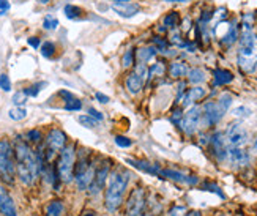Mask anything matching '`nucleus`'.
<instances>
[{
	"instance_id": "nucleus-1",
	"label": "nucleus",
	"mask_w": 257,
	"mask_h": 216,
	"mask_svg": "<svg viewBox=\"0 0 257 216\" xmlns=\"http://www.w3.org/2000/svg\"><path fill=\"white\" fill-rule=\"evenodd\" d=\"M15 160H16V175L26 186L33 185V181L40 175V167L37 161L35 150L32 149L30 144L18 136L15 144Z\"/></svg>"
},
{
	"instance_id": "nucleus-2",
	"label": "nucleus",
	"mask_w": 257,
	"mask_h": 216,
	"mask_svg": "<svg viewBox=\"0 0 257 216\" xmlns=\"http://www.w3.org/2000/svg\"><path fill=\"white\" fill-rule=\"evenodd\" d=\"M237 63L244 73H254L257 68V35L254 29H241L238 37Z\"/></svg>"
},
{
	"instance_id": "nucleus-3",
	"label": "nucleus",
	"mask_w": 257,
	"mask_h": 216,
	"mask_svg": "<svg viewBox=\"0 0 257 216\" xmlns=\"http://www.w3.org/2000/svg\"><path fill=\"white\" fill-rule=\"evenodd\" d=\"M130 177L131 174L125 169H115L114 172H110L107 177V186H106V194H104V202H106V208L109 211H115L121 202H123L125 191L130 183Z\"/></svg>"
},
{
	"instance_id": "nucleus-4",
	"label": "nucleus",
	"mask_w": 257,
	"mask_h": 216,
	"mask_svg": "<svg viewBox=\"0 0 257 216\" xmlns=\"http://www.w3.org/2000/svg\"><path fill=\"white\" fill-rule=\"evenodd\" d=\"M76 144H66L59 152L57 158V174L63 183H71L74 180V166H76Z\"/></svg>"
},
{
	"instance_id": "nucleus-5",
	"label": "nucleus",
	"mask_w": 257,
	"mask_h": 216,
	"mask_svg": "<svg viewBox=\"0 0 257 216\" xmlns=\"http://www.w3.org/2000/svg\"><path fill=\"white\" fill-rule=\"evenodd\" d=\"M16 177L15 149L8 139H0V178L5 183H13Z\"/></svg>"
},
{
	"instance_id": "nucleus-6",
	"label": "nucleus",
	"mask_w": 257,
	"mask_h": 216,
	"mask_svg": "<svg viewBox=\"0 0 257 216\" xmlns=\"http://www.w3.org/2000/svg\"><path fill=\"white\" fill-rule=\"evenodd\" d=\"M66 144H68V136L65 134L63 130H60V128L49 130L46 138H44V145H43L44 160H46V163H51L52 158L57 155Z\"/></svg>"
},
{
	"instance_id": "nucleus-7",
	"label": "nucleus",
	"mask_w": 257,
	"mask_h": 216,
	"mask_svg": "<svg viewBox=\"0 0 257 216\" xmlns=\"http://www.w3.org/2000/svg\"><path fill=\"white\" fill-rule=\"evenodd\" d=\"M224 136H226L229 147H243L248 144V139H249L246 128H244L240 122L230 123L224 131Z\"/></svg>"
},
{
	"instance_id": "nucleus-8",
	"label": "nucleus",
	"mask_w": 257,
	"mask_h": 216,
	"mask_svg": "<svg viewBox=\"0 0 257 216\" xmlns=\"http://www.w3.org/2000/svg\"><path fill=\"white\" fill-rule=\"evenodd\" d=\"M109 170H110V161H107V160H104V161H101L99 164H96L93 180H92V183L88 185L90 194H98V192H101L104 189V186L107 183Z\"/></svg>"
},
{
	"instance_id": "nucleus-9",
	"label": "nucleus",
	"mask_w": 257,
	"mask_h": 216,
	"mask_svg": "<svg viewBox=\"0 0 257 216\" xmlns=\"http://www.w3.org/2000/svg\"><path fill=\"white\" fill-rule=\"evenodd\" d=\"M145 203H147L145 191L142 188L133 189L128 197V202H126V214L128 216H142V213L145 210Z\"/></svg>"
},
{
	"instance_id": "nucleus-10",
	"label": "nucleus",
	"mask_w": 257,
	"mask_h": 216,
	"mask_svg": "<svg viewBox=\"0 0 257 216\" xmlns=\"http://www.w3.org/2000/svg\"><path fill=\"white\" fill-rule=\"evenodd\" d=\"M202 111V117H200V123L204 127H213V125L219 123L221 119L224 117V112L218 106L216 101H207V103L200 107Z\"/></svg>"
},
{
	"instance_id": "nucleus-11",
	"label": "nucleus",
	"mask_w": 257,
	"mask_h": 216,
	"mask_svg": "<svg viewBox=\"0 0 257 216\" xmlns=\"http://www.w3.org/2000/svg\"><path fill=\"white\" fill-rule=\"evenodd\" d=\"M200 117H202V111H200L199 106H193L189 107L186 114H183V119L180 123V128L183 130V133L186 136H193L197 128L200 127Z\"/></svg>"
},
{
	"instance_id": "nucleus-12",
	"label": "nucleus",
	"mask_w": 257,
	"mask_h": 216,
	"mask_svg": "<svg viewBox=\"0 0 257 216\" xmlns=\"http://www.w3.org/2000/svg\"><path fill=\"white\" fill-rule=\"evenodd\" d=\"M210 147H211V153L216 158L219 163L226 161L227 160V149H229V144L226 141V136L224 133L216 131L215 134L210 136V141H208Z\"/></svg>"
},
{
	"instance_id": "nucleus-13",
	"label": "nucleus",
	"mask_w": 257,
	"mask_h": 216,
	"mask_svg": "<svg viewBox=\"0 0 257 216\" xmlns=\"http://www.w3.org/2000/svg\"><path fill=\"white\" fill-rule=\"evenodd\" d=\"M227 161L232 166L243 167L249 164V153L243 147H229L227 149Z\"/></svg>"
},
{
	"instance_id": "nucleus-14",
	"label": "nucleus",
	"mask_w": 257,
	"mask_h": 216,
	"mask_svg": "<svg viewBox=\"0 0 257 216\" xmlns=\"http://www.w3.org/2000/svg\"><path fill=\"white\" fill-rule=\"evenodd\" d=\"M0 213L4 216H18V208L4 185H0Z\"/></svg>"
},
{
	"instance_id": "nucleus-15",
	"label": "nucleus",
	"mask_w": 257,
	"mask_h": 216,
	"mask_svg": "<svg viewBox=\"0 0 257 216\" xmlns=\"http://www.w3.org/2000/svg\"><path fill=\"white\" fill-rule=\"evenodd\" d=\"M240 37V29L237 26V22H226V32L219 37V41L224 48L233 46Z\"/></svg>"
},
{
	"instance_id": "nucleus-16",
	"label": "nucleus",
	"mask_w": 257,
	"mask_h": 216,
	"mask_svg": "<svg viewBox=\"0 0 257 216\" xmlns=\"http://www.w3.org/2000/svg\"><path fill=\"white\" fill-rule=\"evenodd\" d=\"M207 95V90L204 87H200V85H196L193 88H189L185 92V95L182 96V106L183 107H188L189 104H193V103H197V101L200 99H204Z\"/></svg>"
},
{
	"instance_id": "nucleus-17",
	"label": "nucleus",
	"mask_w": 257,
	"mask_h": 216,
	"mask_svg": "<svg viewBox=\"0 0 257 216\" xmlns=\"http://www.w3.org/2000/svg\"><path fill=\"white\" fill-rule=\"evenodd\" d=\"M112 10H114V13H117V16L123 18V19H131V18H134L136 15L141 13L142 7L139 4L130 2L125 5H112Z\"/></svg>"
},
{
	"instance_id": "nucleus-18",
	"label": "nucleus",
	"mask_w": 257,
	"mask_h": 216,
	"mask_svg": "<svg viewBox=\"0 0 257 216\" xmlns=\"http://www.w3.org/2000/svg\"><path fill=\"white\" fill-rule=\"evenodd\" d=\"M144 84H145V81L134 70L125 79V87H126V90H128L131 95L141 93V90L144 88Z\"/></svg>"
},
{
	"instance_id": "nucleus-19",
	"label": "nucleus",
	"mask_w": 257,
	"mask_h": 216,
	"mask_svg": "<svg viewBox=\"0 0 257 216\" xmlns=\"http://www.w3.org/2000/svg\"><path fill=\"white\" fill-rule=\"evenodd\" d=\"M63 15L70 21H84L87 16V11L82 7H77L74 4H66L63 7Z\"/></svg>"
},
{
	"instance_id": "nucleus-20",
	"label": "nucleus",
	"mask_w": 257,
	"mask_h": 216,
	"mask_svg": "<svg viewBox=\"0 0 257 216\" xmlns=\"http://www.w3.org/2000/svg\"><path fill=\"white\" fill-rule=\"evenodd\" d=\"M158 49H156L153 44H149V46H142L139 49H136V62H142V63H149L150 60H153L156 55H158Z\"/></svg>"
},
{
	"instance_id": "nucleus-21",
	"label": "nucleus",
	"mask_w": 257,
	"mask_h": 216,
	"mask_svg": "<svg viewBox=\"0 0 257 216\" xmlns=\"http://www.w3.org/2000/svg\"><path fill=\"white\" fill-rule=\"evenodd\" d=\"M160 175L163 177H167V178H171V180H175V181H180V183H197V178L196 177H186L185 174L182 172H178V170H172V169H164L160 172Z\"/></svg>"
},
{
	"instance_id": "nucleus-22",
	"label": "nucleus",
	"mask_w": 257,
	"mask_h": 216,
	"mask_svg": "<svg viewBox=\"0 0 257 216\" xmlns=\"http://www.w3.org/2000/svg\"><path fill=\"white\" fill-rule=\"evenodd\" d=\"M167 71H169V76L174 79H183L188 74V65L180 60H174L167 66Z\"/></svg>"
},
{
	"instance_id": "nucleus-23",
	"label": "nucleus",
	"mask_w": 257,
	"mask_h": 216,
	"mask_svg": "<svg viewBox=\"0 0 257 216\" xmlns=\"http://www.w3.org/2000/svg\"><path fill=\"white\" fill-rule=\"evenodd\" d=\"M233 81V74L229 70H224V68H218V70L213 71V85L219 87V85H227Z\"/></svg>"
},
{
	"instance_id": "nucleus-24",
	"label": "nucleus",
	"mask_w": 257,
	"mask_h": 216,
	"mask_svg": "<svg viewBox=\"0 0 257 216\" xmlns=\"http://www.w3.org/2000/svg\"><path fill=\"white\" fill-rule=\"evenodd\" d=\"M128 164H131L133 167H136L142 172H147V174H152V175H160L161 169L160 166L156 164H152V163H145V161H138V160H126Z\"/></svg>"
},
{
	"instance_id": "nucleus-25",
	"label": "nucleus",
	"mask_w": 257,
	"mask_h": 216,
	"mask_svg": "<svg viewBox=\"0 0 257 216\" xmlns=\"http://www.w3.org/2000/svg\"><path fill=\"white\" fill-rule=\"evenodd\" d=\"M167 71V66L163 60H158L155 62L152 66H149V81H152V79H158V77H163ZM147 81V82H149Z\"/></svg>"
},
{
	"instance_id": "nucleus-26",
	"label": "nucleus",
	"mask_w": 257,
	"mask_h": 216,
	"mask_svg": "<svg viewBox=\"0 0 257 216\" xmlns=\"http://www.w3.org/2000/svg\"><path fill=\"white\" fill-rule=\"evenodd\" d=\"M40 52H41V55L44 57V59L51 60V59H54V55L57 54V44H55L54 41H51V40L43 41L41 46H40Z\"/></svg>"
},
{
	"instance_id": "nucleus-27",
	"label": "nucleus",
	"mask_w": 257,
	"mask_h": 216,
	"mask_svg": "<svg viewBox=\"0 0 257 216\" xmlns=\"http://www.w3.org/2000/svg\"><path fill=\"white\" fill-rule=\"evenodd\" d=\"M121 68L128 70V68L136 65V48H128L123 54H121Z\"/></svg>"
},
{
	"instance_id": "nucleus-28",
	"label": "nucleus",
	"mask_w": 257,
	"mask_h": 216,
	"mask_svg": "<svg viewBox=\"0 0 257 216\" xmlns=\"http://www.w3.org/2000/svg\"><path fill=\"white\" fill-rule=\"evenodd\" d=\"M186 77H188V81L191 82V84H202L204 81H205V73L200 70V68H191V70H188V74H186Z\"/></svg>"
},
{
	"instance_id": "nucleus-29",
	"label": "nucleus",
	"mask_w": 257,
	"mask_h": 216,
	"mask_svg": "<svg viewBox=\"0 0 257 216\" xmlns=\"http://www.w3.org/2000/svg\"><path fill=\"white\" fill-rule=\"evenodd\" d=\"M60 26V22L59 19L55 18L54 15H46L43 18V22H41V27L43 30H46V32H54V30H57Z\"/></svg>"
},
{
	"instance_id": "nucleus-30",
	"label": "nucleus",
	"mask_w": 257,
	"mask_h": 216,
	"mask_svg": "<svg viewBox=\"0 0 257 216\" xmlns=\"http://www.w3.org/2000/svg\"><path fill=\"white\" fill-rule=\"evenodd\" d=\"M63 210L65 207L62 200H51L46 205V216H62Z\"/></svg>"
},
{
	"instance_id": "nucleus-31",
	"label": "nucleus",
	"mask_w": 257,
	"mask_h": 216,
	"mask_svg": "<svg viewBox=\"0 0 257 216\" xmlns=\"http://www.w3.org/2000/svg\"><path fill=\"white\" fill-rule=\"evenodd\" d=\"M178 21H180V15H178V11H169L164 19H163V26L167 27V29H177L178 26Z\"/></svg>"
},
{
	"instance_id": "nucleus-32",
	"label": "nucleus",
	"mask_w": 257,
	"mask_h": 216,
	"mask_svg": "<svg viewBox=\"0 0 257 216\" xmlns=\"http://www.w3.org/2000/svg\"><path fill=\"white\" fill-rule=\"evenodd\" d=\"M48 85V82H44V81H41V82H35V84H30L29 87H26V88H22L24 90V93L29 96V98H37L38 95H40V92L43 90V87H46Z\"/></svg>"
},
{
	"instance_id": "nucleus-33",
	"label": "nucleus",
	"mask_w": 257,
	"mask_h": 216,
	"mask_svg": "<svg viewBox=\"0 0 257 216\" xmlns=\"http://www.w3.org/2000/svg\"><path fill=\"white\" fill-rule=\"evenodd\" d=\"M26 141H27L29 144L40 145V144L44 141V136H43V133H41L40 130L33 128V130H29V131L26 133Z\"/></svg>"
},
{
	"instance_id": "nucleus-34",
	"label": "nucleus",
	"mask_w": 257,
	"mask_h": 216,
	"mask_svg": "<svg viewBox=\"0 0 257 216\" xmlns=\"http://www.w3.org/2000/svg\"><path fill=\"white\" fill-rule=\"evenodd\" d=\"M218 106L222 109V112H227L229 109H230V106H232V103H233V96L230 95V93H227V92H224V93H221V96L218 98Z\"/></svg>"
},
{
	"instance_id": "nucleus-35",
	"label": "nucleus",
	"mask_w": 257,
	"mask_h": 216,
	"mask_svg": "<svg viewBox=\"0 0 257 216\" xmlns=\"http://www.w3.org/2000/svg\"><path fill=\"white\" fill-rule=\"evenodd\" d=\"M8 117L11 119V120H15V122H19V120H24L26 117H27V111L24 109V106H16V107H13L10 112H8Z\"/></svg>"
},
{
	"instance_id": "nucleus-36",
	"label": "nucleus",
	"mask_w": 257,
	"mask_h": 216,
	"mask_svg": "<svg viewBox=\"0 0 257 216\" xmlns=\"http://www.w3.org/2000/svg\"><path fill=\"white\" fill-rule=\"evenodd\" d=\"M63 109L68 112H79V111H82V101L77 98H71L68 101H65Z\"/></svg>"
},
{
	"instance_id": "nucleus-37",
	"label": "nucleus",
	"mask_w": 257,
	"mask_h": 216,
	"mask_svg": "<svg viewBox=\"0 0 257 216\" xmlns=\"http://www.w3.org/2000/svg\"><path fill=\"white\" fill-rule=\"evenodd\" d=\"M152 44H153V46L156 48V49H158V52H164L167 48H169V41H167L164 37H161V35H156V37H153L152 38Z\"/></svg>"
},
{
	"instance_id": "nucleus-38",
	"label": "nucleus",
	"mask_w": 257,
	"mask_h": 216,
	"mask_svg": "<svg viewBox=\"0 0 257 216\" xmlns=\"http://www.w3.org/2000/svg\"><path fill=\"white\" fill-rule=\"evenodd\" d=\"M251 109L246 107V106H238L235 109H232V116L237 117V119H248L251 116Z\"/></svg>"
},
{
	"instance_id": "nucleus-39",
	"label": "nucleus",
	"mask_w": 257,
	"mask_h": 216,
	"mask_svg": "<svg viewBox=\"0 0 257 216\" xmlns=\"http://www.w3.org/2000/svg\"><path fill=\"white\" fill-rule=\"evenodd\" d=\"M77 122H79L82 127H85V128H88V130H92V128H95L96 125H98V122L93 119V117H90L87 114V116H79L77 117Z\"/></svg>"
},
{
	"instance_id": "nucleus-40",
	"label": "nucleus",
	"mask_w": 257,
	"mask_h": 216,
	"mask_svg": "<svg viewBox=\"0 0 257 216\" xmlns=\"http://www.w3.org/2000/svg\"><path fill=\"white\" fill-rule=\"evenodd\" d=\"M114 142H115V145L118 147V149H130V147L133 145V141L130 138H126V136H121V134L115 136Z\"/></svg>"
},
{
	"instance_id": "nucleus-41",
	"label": "nucleus",
	"mask_w": 257,
	"mask_h": 216,
	"mask_svg": "<svg viewBox=\"0 0 257 216\" xmlns=\"http://www.w3.org/2000/svg\"><path fill=\"white\" fill-rule=\"evenodd\" d=\"M27 99H29V96L24 93V90H19V92H16L15 95H13V104L15 106H24L26 103H27Z\"/></svg>"
},
{
	"instance_id": "nucleus-42",
	"label": "nucleus",
	"mask_w": 257,
	"mask_h": 216,
	"mask_svg": "<svg viewBox=\"0 0 257 216\" xmlns=\"http://www.w3.org/2000/svg\"><path fill=\"white\" fill-rule=\"evenodd\" d=\"M169 37H171V38H169V44H177V46H182V44H183V40H182V33H180V30L172 29Z\"/></svg>"
},
{
	"instance_id": "nucleus-43",
	"label": "nucleus",
	"mask_w": 257,
	"mask_h": 216,
	"mask_svg": "<svg viewBox=\"0 0 257 216\" xmlns=\"http://www.w3.org/2000/svg\"><path fill=\"white\" fill-rule=\"evenodd\" d=\"M0 88L4 90V92H11V81H10V76L7 73H2L0 74Z\"/></svg>"
},
{
	"instance_id": "nucleus-44",
	"label": "nucleus",
	"mask_w": 257,
	"mask_h": 216,
	"mask_svg": "<svg viewBox=\"0 0 257 216\" xmlns=\"http://www.w3.org/2000/svg\"><path fill=\"white\" fill-rule=\"evenodd\" d=\"M27 44L32 48V49H40V46H41V38L40 37H37V35H32V37H29L27 38Z\"/></svg>"
},
{
	"instance_id": "nucleus-45",
	"label": "nucleus",
	"mask_w": 257,
	"mask_h": 216,
	"mask_svg": "<svg viewBox=\"0 0 257 216\" xmlns=\"http://www.w3.org/2000/svg\"><path fill=\"white\" fill-rule=\"evenodd\" d=\"M182 119H183L182 109H175V111L172 112V116H171V120H172V123H174V125H177V127H180Z\"/></svg>"
},
{
	"instance_id": "nucleus-46",
	"label": "nucleus",
	"mask_w": 257,
	"mask_h": 216,
	"mask_svg": "<svg viewBox=\"0 0 257 216\" xmlns=\"http://www.w3.org/2000/svg\"><path fill=\"white\" fill-rule=\"evenodd\" d=\"M10 10H11V4H10V0H0V16L7 15Z\"/></svg>"
},
{
	"instance_id": "nucleus-47",
	"label": "nucleus",
	"mask_w": 257,
	"mask_h": 216,
	"mask_svg": "<svg viewBox=\"0 0 257 216\" xmlns=\"http://www.w3.org/2000/svg\"><path fill=\"white\" fill-rule=\"evenodd\" d=\"M87 112H88V116H90V117H93V119H95L96 122H101V120L104 119V116H103V114L99 112V111H96L95 107H90V109H88Z\"/></svg>"
},
{
	"instance_id": "nucleus-48",
	"label": "nucleus",
	"mask_w": 257,
	"mask_h": 216,
	"mask_svg": "<svg viewBox=\"0 0 257 216\" xmlns=\"http://www.w3.org/2000/svg\"><path fill=\"white\" fill-rule=\"evenodd\" d=\"M185 213H186V208L185 207H174L169 211V216H183Z\"/></svg>"
},
{
	"instance_id": "nucleus-49",
	"label": "nucleus",
	"mask_w": 257,
	"mask_h": 216,
	"mask_svg": "<svg viewBox=\"0 0 257 216\" xmlns=\"http://www.w3.org/2000/svg\"><path fill=\"white\" fill-rule=\"evenodd\" d=\"M59 96H60V98H63V101H68V99L74 98V95L70 92V90H65V88L59 90Z\"/></svg>"
},
{
	"instance_id": "nucleus-50",
	"label": "nucleus",
	"mask_w": 257,
	"mask_h": 216,
	"mask_svg": "<svg viewBox=\"0 0 257 216\" xmlns=\"http://www.w3.org/2000/svg\"><path fill=\"white\" fill-rule=\"evenodd\" d=\"M95 98L99 101V103H101V104H107L109 103V101H110V98L107 96V95H104V93H101V92H96L95 93Z\"/></svg>"
},
{
	"instance_id": "nucleus-51",
	"label": "nucleus",
	"mask_w": 257,
	"mask_h": 216,
	"mask_svg": "<svg viewBox=\"0 0 257 216\" xmlns=\"http://www.w3.org/2000/svg\"><path fill=\"white\" fill-rule=\"evenodd\" d=\"M189 29H191V21H189V19L186 18V19L183 21V27H182V30H183V32H188Z\"/></svg>"
},
{
	"instance_id": "nucleus-52",
	"label": "nucleus",
	"mask_w": 257,
	"mask_h": 216,
	"mask_svg": "<svg viewBox=\"0 0 257 216\" xmlns=\"http://www.w3.org/2000/svg\"><path fill=\"white\" fill-rule=\"evenodd\" d=\"M110 2H112V5H125L133 2V0H110Z\"/></svg>"
},
{
	"instance_id": "nucleus-53",
	"label": "nucleus",
	"mask_w": 257,
	"mask_h": 216,
	"mask_svg": "<svg viewBox=\"0 0 257 216\" xmlns=\"http://www.w3.org/2000/svg\"><path fill=\"white\" fill-rule=\"evenodd\" d=\"M252 152L257 153V134H255V138L252 139Z\"/></svg>"
},
{
	"instance_id": "nucleus-54",
	"label": "nucleus",
	"mask_w": 257,
	"mask_h": 216,
	"mask_svg": "<svg viewBox=\"0 0 257 216\" xmlns=\"http://www.w3.org/2000/svg\"><path fill=\"white\" fill-rule=\"evenodd\" d=\"M186 216H202L199 211H191V213H188Z\"/></svg>"
},
{
	"instance_id": "nucleus-55",
	"label": "nucleus",
	"mask_w": 257,
	"mask_h": 216,
	"mask_svg": "<svg viewBox=\"0 0 257 216\" xmlns=\"http://www.w3.org/2000/svg\"><path fill=\"white\" fill-rule=\"evenodd\" d=\"M84 216H98V214L93 213V211H87V213H84Z\"/></svg>"
},
{
	"instance_id": "nucleus-56",
	"label": "nucleus",
	"mask_w": 257,
	"mask_h": 216,
	"mask_svg": "<svg viewBox=\"0 0 257 216\" xmlns=\"http://www.w3.org/2000/svg\"><path fill=\"white\" fill-rule=\"evenodd\" d=\"M167 2H185V0H167Z\"/></svg>"
},
{
	"instance_id": "nucleus-57",
	"label": "nucleus",
	"mask_w": 257,
	"mask_h": 216,
	"mask_svg": "<svg viewBox=\"0 0 257 216\" xmlns=\"http://www.w3.org/2000/svg\"><path fill=\"white\" fill-rule=\"evenodd\" d=\"M216 216H226V214H222V213H219V214H216Z\"/></svg>"
}]
</instances>
